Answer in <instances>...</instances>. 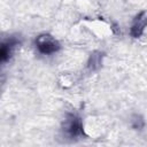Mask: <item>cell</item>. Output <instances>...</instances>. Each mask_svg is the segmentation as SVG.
<instances>
[{
    "instance_id": "obj_1",
    "label": "cell",
    "mask_w": 147,
    "mask_h": 147,
    "mask_svg": "<svg viewBox=\"0 0 147 147\" xmlns=\"http://www.w3.org/2000/svg\"><path fill=\"white\" fill-rule=\"evenodd\" d=\"M62 131L68 138H78L84 134L82 119L75 114H68L63 124Z\"/></svg>"
},
{
    "instance_id": "obj_2",
    "label": "cell",
    "mask_w": 147,
    "mask_h": 147,
    "mask_svg": "<svg viewBox=\"0 0 147 147\" xmlns=\"http://www.w3.org/2000/svg\"><path fill=\"white\" fill-rule=\"evenodd\" d=\"M36 45L38 51L41 54L49 55L53 53H56L60 49V44L59 41L52 37L51 34H40L36 39Z\"/></svg>"
},
{
    "instance_id": "obj_3",
    "label": "cell",
    "mask_w": 147,
    "mask_h": 147,
    "mask_svg": "<svg viewBox=\"0 0 147 147\" xmlns=\"http://www.w3.org/2000/svg\"><path fill=\"white\" fill-rule=\"evenodd\" d=\"M146 25H147V15L145 11H141L134 17V20L132 22L131 30H130L131 36L133 38H139L144 33Z\"/></svg>"
},
{
    "instance_id": "obj_4",
    "label": "cell",
    "mask_w": 147,
    "mask_h": 147,
    "mask_svg": "<svg viewBox=\"0 0 147 147\" xmlns=\"http://www.w3.org/2000/svg\"><path fill=\"white\" fill-rule=\"evenodd\" d=\"M20 42L17 41L16 38H9L8 40L3 41L1 45V61L6 62L7 60H9L16 48V46Z\"/></svg>"
},
{
    "instance_id": "obj_5",
    "label": "cell",
    "mask_w": 147,
    "mask_h": 147,
    "mask_svg": "<svg viewBox=\"0 0 147 147\" xmlns=\"http://www.w3.org/2000/svg\"><path fill=\"white\" fill-rule=\"evenodd\" d=\"M101 62H102V54L100 52H95L90 56L87 67L91 70H95L101 65Z\"/></svg>"
}]
</instances>
